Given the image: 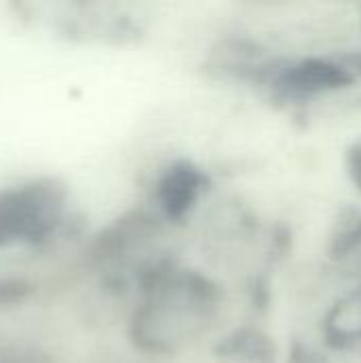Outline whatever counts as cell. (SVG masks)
I'll list each match as a JSON object with an SVG mask.
<instances>
[{
  "label": "cell",
  "instance_id": "cell-7",
  "mask_svg": "<svg viewBox=\"0 0 361 363\" xmlns=\"http://www.w3.org/2000/svg\"><path fill=\"white\" fill-rule=\"evenodd\" d=\"M270 342L268 338L260 336V334H251V332H238L236 336L228 338L221 345V353L223 355H232V357H251V359H264L270 355Z\"/></svg>",
  "mask_w": 361,
  "mask_h": 363
},
{
  "label": "cell",
  "instance_id": "cell-3",
  "mask_svg": "<svg viewBox=\"0 0 361 363\" xmlns=\"http://www.w3.org/2000/svg\"><path fill=\"white\" fill-rule=\"evenodd\" d=\"M270 81L285 98H311L349 87L355 77L340 62L311 57L274 70Z\"/></svg>",
  "mask_w": 361,
  "mask_h": 363
},
{
  "label": "cell",
  "instance_id": "cell-2",
  "mask_svg": "<svg viewBox=\"0 0 361 363\" xmlns=\"http://www.w3.org/2000/svg\"><path fill=\"white\" fill-rule=\"evenodd\" d=\"M66 187L57 179H34L0 189V249L47 238L66 208Z\"/></svg>",
  "mask_w": 361,
  "mask_h": 363
},
{
  "label": "cell",
  "instance_id": "cell-5",
  "mask_svg": "<svg viewBox=\"0 0 361 363\" xmlns=\"http://www.w3.org/2000/svg\"><path fill=\"white\" fill-rule=\"evenodd\" d=\"M153 230H155V219L151 215L147 213L126 215L96 236L89 255L96 262L117 259L123 253H128L136 242H140V238L151 236Z\"/></svg>",
  "mask_w": 361,
  "mask_h": 363
},
{
  "label": "cell",
  "instance_id": "cell-10",
  "mask_svg": "<svg viewBox=\"0 0 361 363\" xmlns=\"http://www.w3.org/2000/svg\"><path fill=\"white\" fill-rule=\"evenodd\" d=\"M353 168H355V172L361 177V147L353 151Z\"/></svg>",
  "mask_w": 361,
  "mask_h": 363
},
{
  "label": "cell",
  "instance_id": "cell-9",
  "mask_svg": "<svg viewBox=\"0 0 361 363\" xmlns=\"http://www.w3.org/2000/svg\"><path fill=\"white\" fill-rule=\"evenodd\" d=\"M340 64L353 74V77H357V74H361V51H357V53H351V55H347V57H343L340 60Z\"/></svg>",
  "mask_w": 361,
  "mask_h": 363
},
{
  "label": "cell",
  "instance_id": "cell-1",
  "mask_svg": "<svg viewBox=\"0 0 361 363\" xmlns=\"http://www.w3.org/2000/svg\"><path fill=\"white\" fill-rule=\"evenodd\" d=\"M219 291L200 272H170L153 281L149 298L130 323L132 342L145 353H174L215 315Z\"/></svg>",
  "mask_w": 361,
  "mask_h": 363
},
{
  "label": "cell",
  "instance_id": "cell-6",
  "mask_svg": "<svg viewBox=\"0 0 361 363\" xmlns=\"http://www.w3.org/2000/svg\"><path fill=\"white\" fill-rule=\"evenodd\" d=\"M326 334L334 345H353L361 340V291L345 296L326 319Z\"/></svg>",
  "mask_w": 361,
  "mask_h": 363
},
{
  "label": "cell",
  "instance_id": "cell-4",
  "mask_svg": "<svg viewBox=\"0 0 361 363\" xmlns=\"http://www.w3.org/2000/svg\"><path fill=\"white\" fill-rule=\"evenodd\" d=\"M206 185L204 172L191 162L172 164L157 183V202L164 215L172 221H181L196 206Z\"/></svg>",
  "mask_w": 361,
  "mask_h": 363
},
{
  "label": "cell",
  "instance_id": "cell-8",
  "mask_svg": "<svg viewBox=\"0 0 361 363\" xmlns=\"http://www.w3.org/2000/svg\"><path fill=\"white\" fill-rule=\"evenodd\" d=\"M32 296V285L23 279L0 277V311L15 308Z\"/></svg>",
  "mask_w": 361,
  "mask_h": 363
}]
</instances>
